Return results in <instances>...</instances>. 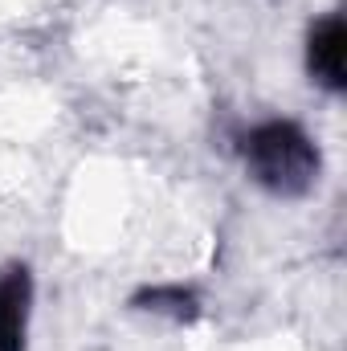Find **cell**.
I'll return each mask as SVG.
<instances>
[{
    "label": "cell",
    "instance_id": "6da1fadb",
    "mask_svg": "<svg viewBox=\"0 0 347 351\" xmlns=\"http://www.w3.org/2000/svg\"><path fill=\"white\" fill-rule=\"evenodd\" d=\"M237 156L246 164L250 180L265 188L270 196L282 200H298L307 196L319 172H323V152L311 139L307 127H298L294 119H265L254 123L250 131H241L237 139Z\"/></svg>",
    "mask_w": 347,
    "mask_h": 351
},
{
    "label": "cell",
    "instance_id": "7a4b0ae2",
    "mask_svg": "<svg viewBox=\"0 0 347 351\" xmlns=\"http://www.w3.org/2000/svg\"><path fill=\"white\" fill-rule=\"evenodd\" d=\"M307 74L331 94L347 86V21L339 12L319 16L307 29Z\"/></svg>",
    "mask_w": 347,
    "mask_h": 351
},
{
    "label": "cell",
    "instance_id": "3957f363",
    "mask_svg": "<svg viewBox=\"0 0 347 351\" xmlns=\"http://www.w3.org/2000/svg\"><path fill=\"white\" fill-rule=\"evenodd\" d=\"M33 269L12 262L0 269V351H29V327H33Z\"/></svg>",
    "mask_w": 347,
    "mask_h": 351
},
{
    "label": "cell",
    "instance_id": "277c9868",
    "mask_svg": "<svg viewBox=\"0 0 347 351\" xmlns=\"http://www.w3.org/2000/svg\"><path fill=\"white\" fill-rule=\"evenodd\" d=\"M131 306L160 315V319H172V323H192L200 315V294L192 286H180V282H160V286H143L131 298Z\"/></svg>",
    "mask_w": 347,
    "mask_h": 351
}]
</instances>
